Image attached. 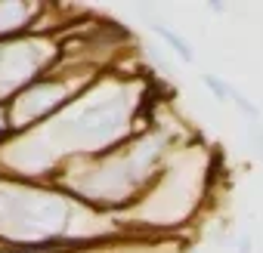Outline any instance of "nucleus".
<instances>
[{"mask_svg": "<svg viewBox=\"0 0 263 253\" xmlns=\"http://www.w3.org/2000/svg\"><path fill=\"white\" fill-rule=\"evenodd\" d=\"M118 238H124V228L115 216L74 201L56 182L0 170V247L87 253Z\"/></svg>", "mask_w": 263, "mask_h": 253, "instance_id": "obj_1", "label": "nucleus"}, {"mask_svg": "<svg viewBox=\"0 0 263 253\" xmlns=\"http://www.w3.org/2000/svg\"><path fill=\"white\" fill-rule=\"evenodd\" d=\"M44 13H47V4H34V0H0V44L37 31Z\"/></svg>", "mask_w": 263, "mask_h": 253, "instance_id": "obj_2", "label": "nucleus"}, {"mask_svg": "<svg viewBox=\"0 0 263 253\" xmlns=\"http://www.w3.org/2000/svg\"><path fill=\"white\" fill-rule=\"evenodd\" d=\"M137 13L149 22V28H152V34L180 59V62H186V65H192L195 62V47H192V40H186L177 28H171L158 13H155V7H137Z\"/></svg>", "mask_w": 263, "mask_h": 253, "instance_id": "obj_3", "label": "nucleus"}, {"mask_svg": "<svg viewBox=\"0 0 263 253\" xmlns=\"http://www.w3.org/2000/svg\"><path fill=\"white\" fill-rule=\"evenodd\" d=\"M198 80H201V87L220 102V105H226L229 99H232V83L226 80V77H220V74H211V71H204V74H198Z\"/></svg>", "mask_w": 263, "mask_h": 253, "instance_id": "obj_4", "label": "nucleus"}, {"mask_svg": "<svg viewBox=\"0 0 263 253\" xmlns=\"http://www.w3.org/2000/svg\"><path fill=\"white\" fill-rule=\"evenodd\" d=\"M229 102L245 114V120H260V105H254V102H251L238 87H232V99H229Z\"/></svg>", "mask_w": 263, "mask_h": 253, "instance_id": "obj_5", "label": "nucleus"}, {"mask_svg": "<svg viewBox=\"0 0 263 253\" xmlns=\"http://www.w3.org/2000/svg\"><path fill=\"white\" fill-rule=\"evenodd\" d=\"M245 136H248V145L263 155V120H248L245 123Z\"/></svg>", "mask_w": 263, "mask_h": 253, "instance_id": "obj_6", "label": "nucleus"}, {"mask_svg": "<svg viewBox=\"0 0 263 253\" xmlns=\"http://www.w3.org/2000/svg\"><path fill=\"white\" fill-rule=\"evenodd\" d=\"M13 139V123H10V108L7 99H0V145H7Z\"/></svg>", "mask_w": 263, "mask_h": 253, "instance_id": "obj_7", "label": "nucleus"}, {"mask_svg": "<svg viewBox=\"0 0 263 253\" xmlns=\"http://www.w3.org/2000/svg\"><path fill=\"white\" fill-rule=\"evenodd\" d=\"M235 253H254V235L251 231H241L235 238Z\"/></svg>", "mask_w": 263, "mask_h": 253, "instance_id": "obj_8", "label": "nucleus"}, {"mask_svg": "<svg viewBox=\"0 0 263 253\" xmlns=\"http://www.w3.org/2000/svg\"><path fill=\"white\" fill-rule=\"evenodd\" d=\"M208 13H214V16H226V13H229V4H220V0H208Z\"/></svg>", "mask_w": 263, "mask_h": 253, "instance_id": "obj_9", "label": "nucleus"}]
</instances>
